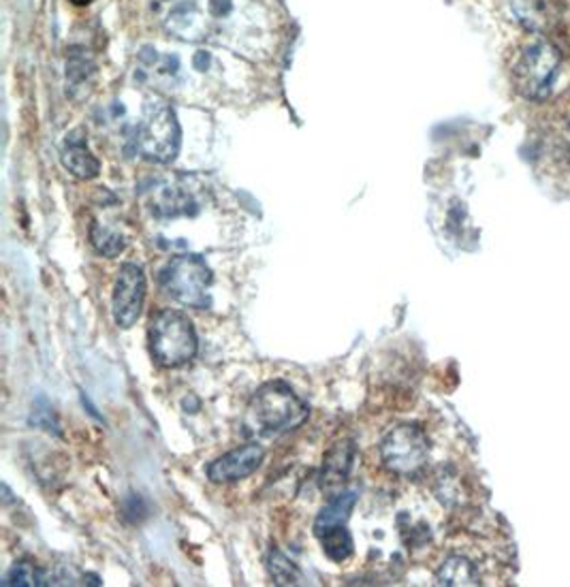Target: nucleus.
I'll list each match as a JSON object with an SVG mask.
<instances>
[{
	"mask_svg": "<svg viewBox=\"0 0 570 587\" xmlns=\"http://www.w3.org/2000/svg\"><path fill=\"white\" fill-rule=\"evenodd\" d=\"M306 402L283 380L265 383L252 396L246 411V427L257 436H278L308 421Z\"/></svg>",
	"mask_w": 570,
	"mask_h": 587,
	"instance_id": "1",
	"label": "nucleus"
},
{
	"mask_svg": "<svg viewBox=\"0 0 570 587\" xmlns=\"http://www.w3.org/2000/svg\"><path fill=\"white\" fill-rule=\"evenodd\" d=\"M150 352L161 367H179L195 359L199 340L193 321L179 310H161L150 321Z\"/></svg>",
	"mask_w": 570,
	"mask_h": 587,
	"instance_id": "2",
	"label": "nucleus"
},
{
	"mask_svg": "<svg viewBox=\"0 0 570 587\" xmlns=\"http://www.w3.org/2000/svg\"><path fill=\"white\" fill-rule=\"evenodd\" d=\"M179 143L182 130L175 112L165 101L148 99L135 133L137 152L152 163H172L179 152Z\"/></svg>",
	"mask_w": 570,
	"mask_h": 587,
	"instance_id": "3",
	"label": "nucleus"
},
{
	"mask_svg": "<svg viewBox=\"0 0 570 587\" xmlns=\"http://www.w3.org/2000/svg\"><path fill=\"white\" fill-rule=\"evenodd\" d=\"M560 66L562 57L556 46L547 41L530 43L515 62L513 82L517 92L528 101L549 99L560 75Z\"/></svg>",
	"mask_w": 570,
	"mask_h": 587,
	"instance_id": "4",
	"label": "nucleus"
},
{
	"mask_svg": "<svg viewBox=\"0 0 570 587\" xmlns=\"http://www.w3.org/2000/svg\"><path fill=\"white\" fill-rule=\"evenodd\" d=\"M214 276L199 254H179L161 270V289L186 308L206 310L212 305L208 289Z\"/></svg>",
	"mask_w": 570,
	"mask_h": 587,
	"instance_id": "5",
	"label": "nucleus"
},
{
	"mask_svg": "<svg viewBox=\"0 0 570 587\" xmlns=\"http://www.w3.org/2000/svg\"><path fill=\"white\" fill-rule=\"evenodd\" d=\"M430 458L428 434L414 425L404 423L394 427L381 442V460L385 469L399 476H414L425 469Z\"/></svg>",
	"mask_w": 570,
	"mask_h": 587,
	"instance_id": "6",
	"label": "nucleus"
},
{
	"mask_svg": "<svg viewBox=\"0 0 570 587\" xmlns=\"http://www.w3.org/2000/svg\"><path fill=\"white\" fill-rule=\"evenodd\" d=\"M146 274L137 263H124L115 278L112 314L120 329H131L144 310L146 303Z\"/></svg>",
	"mask_w": 570,
	"mask_h": 587,
	"instance_id": "7",
	"label": "nucleus"
},
{
	"mask_svg": "<svg viewBox=\"0 0 570 587\" xmlns=\"http://www.w3.org/2000/svg\"><path fill=\"white\" fill-rule=\"evenodd\" d=\"M265 449L257 442H248L244 447H237L228 451L227 455L214 460L208 466V478L214 483H237L263 464Z\"/></svg>",
	"mask_w": 570,
	"mask_h": 587,
	"instance_id": "8",
	"label": "nucleus"
},
{
	"mask_svg": "<svg viewBox=\"0 0 570 587\" xmlns=\"http://www.w3.org/2000/svg\"><path fill=\"white\" fill-rule=\"evenodd\" d=\"M355 445L352 440L336 442L330 453L325 455L323 470H321V489L327 494H340L344 483L350 476V470L355 464Z\"/></svg>",
	"mask_w": 570,
	"mask_h": 587,
	"instance_id": "9",
	"label": "nucleus"
},
{
	"mask_svg": "<svg viewBox=\"0 0 570 587\" xmlns=\"http://www.w3.org/2000/svg\"><path fill=\"white\" fill-rule=\"evenodd\" d=\"M60 159H62V165L79 179H92V177L99 176V172H101V163L88 150L86 139L82 137V130H75V133L66 135Z\"/></svg>",
	"mask_w": 570,
	"mask_h": 587,
	"instance_id": "10",
	"label": "nucleus"
},
{
	"mask_svg": "<svg viewBox=\"0 0 570 587\" xmlns=\"http://www.w3.org/2000/svg\"><path fill=\"white\" fill-rule=\"evenodd\" d=\"M511 7L530 30H545L560 17V0H511Z\"/></svg>",
	"mask_w": 570,
	"mask_h": 587,
	"instance_id": "11",
	"label": "nucleus"
},
{
	"mask_svg": "<svg viewBox=\"0 0 570 587\" xmlns=\"http://www.w3.org/2000/svg\"><path fill=\"white\" fill-rule=\"evenodd\" d=\"M357 504V494L355 491H340L332 498V502L319 513L314 522V534L321 536L327 529L340 528L346 526L352 509Z\"/></svg>",
	"mask_w": 570,
	"mask_h": 587,
	"instance_id": "12",
	"label": "nucleus"
},
{
	"mask_svg": "<svg viewBox=\"0 0 570 587\" xmlns=\"http://www.w3.org/2000/svg\"><path fill=\"white\" fill-rule=\"evenodd\" d=\"M436 582L441 586H479L481 584V577H479L476 566L468 558H463V555H451L438 569Z\"/></svg>",
	"mask_w": 570,
	"mask_h": 587,
	"instance_id": "13",
	"label": "nucleus"
},
{
	"mask_svg": "<svg viewBox=\"0 0 570 587\" xmlns=\"http://www.w3.org/2000/svg\"><path fill=\"white\" fill-rule=\"evenodd\" d=\"M50 575L33 564V562H17L11 566V571L2 577V586H50Z\"/></svg>",
	"mask_w": 570,
	"mask_h": 587,
	"instance_id": "14",
	"label": "nucleus"
},
{
	"mask_svg": "<svg viewBox=\"0 0 570 587\" xmlns=\"http://www.w3.org/2000/svg\"><path fill=\"white\" fill-rule=\"evenodd\" d=\"M323 545V551L330 560L343 564L350 555H352V536L346 529V526L340 528L327 529L321 536H317Z\"/></svg>",
	"mask_w": 570,
	"mask_h": 587,
	"instance_id": "15",
	"label": "nucleus"
},
{
	"mask_svg": "<svg viewBox=\"0 0 570 587\" xmlns=\"http://www.w3.org/2000/svg\"><path fill=\"white\" fill-rule=\"evenodd\" d=\"M90 241L95 246V250L108 259H114L117 257L124 248H126V239L122 235L114 232V229H108V227H99V225H92L90 229Z\"/></svg>",
	"mask_w": 570,
	"mask_h": 587,
	"instance_id": "16",
	"label": "nucleus"
},
{
	"mask_svg": "<svg viewBox=\"0 0 570 587\" xmlns=\"http://www.w3.org/2000/svg\"><path fill=\"white\" fill-rule=\"evenodd\" d=\"M268 571L274 579V584L278 586H290L299 582V571L297 566L286 558L285 553H281L278 549H272L268 555Z\"/></svg>",
	"mask_w": 570,
	"mask_h": 587,
	"instance_id": "17",
	"label": "nucleus"
},
{
	"mask_svg": "<svg viewBox=\"0 0 570 587\" xmlns=\"http://www.w3.org/2000/svg\"><path fill=\"white\" fill-rule=\"evenodd\" d=\"M30 423L37 425V427H44L48 432H58L57 421H54V412L50 409V404L46 400H39L35 404V411H33V416H30Z\"/></svg>",
	"mask_w": 570,
	"mask_h": 587,
	"instance_id": "18",
	"label": "nucleus"
},
{
	"mask_svg": "<svg viewBox=\"0 0 570 587\" xmlns=\"http://www.w3.org/2000/svg\"><path fill=\"white\" fill-rule=\"evenodd\" d=\"M75 7H86V4H90L92 0H71Z\"/></svg>",
	"mask_w": 570,
	"mask_h": 587,
	"instance_id": "19",
	"label": "nucleus"
}]
</instances>
